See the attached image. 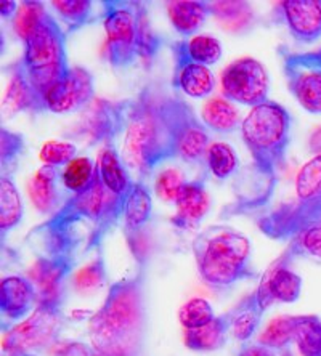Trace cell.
<instances>
[{
	"instance_id": "1",
	"label": "cell",
	"mask_w": 321,
	"mask_h": 356,
	"mask_svg": "<svg viewBox=\"0 0 321 356\" xmlns=\"http://www.w3.org/2000/svg\"><path fill=\"white\" fill-rule=\"evenodd\" d=\"M171 86L150 81L134 97L108 102L95 99L84 124L92 143H111L130 172L140 178L157 165L177 159L167 120V93Z\"/></svg>"
},
{
	"instance_id": "2",
	"label": "cell",
	"mask_w": 321,
	"mask_h": 356,
	"mask_svg": "<svg viewBox=\"0 0 321 356\" xmlns=\"http://www.w3.org/2000/svg\"><path fill=\"white\" fill-rule=\"evenodd\" d=\"M291 125L292 118L288 109L272 99L251 109L241 124V135L252 158L249 190L224 207L220 217L247 216L270 204L286 170Z\"/></svg>"
},
{
	"instance_id": "3",
	"label": "cell",
	"mask_w": 321,
	"mask_h": 356,
	"mask_svg": "<svg viewBox=\"0 0 321 356\" xmlns=\"http://www.w3.org/2000/svg\"><path fill=\"white\" fill-rule=\"evenodd\" d=\"M148 265L114 281L88 319L93 356H148Z\"/></svg>"
},
{
	"instance_id": "4",
	"label": "cell",
	"mask_w": 321,
	"mask_h": 356,
	"mask_svg": "<svg viewBox=\"0 0 321 356\" xmlns=\"http://www.w3.org/2000/svg\"><path fill=\"white\" fill-rule=\"evenodd\" d=\"M193 255L203 282L217 291L230 289L243 281L259 277L251 264L252 245L243 233L214 225L194 238Z\"/></svg>"
},
{
	"instance_id": "5",
	"label": "cell",
	"mask_w": 321,
	"mask_h": 356,
	"mask_svg": "<svg viewBox=\"0 0 321 356\" xmlns=\"http://www.w3.org/2000/svg\"><path fill=\"white\" fill-rule=\"evenodd\" d=\"M98 170V169H97ZM104 190L102 180L97 172L95 181L86 191L70 195L65 204L58 211L50 216L45 222L31 229L28 238H39L42 249L45 255L55 254H71L77 255L79 245L87 238H84L81 225L91 223L92 227L102 212Z\"/></svg>"
},
{
	"instance_id": "6",
	"label": "cell",
	"mask_w": 321,
	"mask_h": 356,
	"mask_svg": "<svg viewBox=\"0 0 321 356\" xmlns=\"http://www.w3.org/2000/svg\"><path fill=\"white\" fill-rule=\"evenodd\" d=\"M23 67L31 86L47 102V95L65 79L71 66L66 56V33L50 13L24 40Z\"/></svg>"
},
{
	"instance_id": "7",
	"label": "cell",
	"mask_w": 321,
	"mask_h": 356,
	"mask_svg": "<svg viewBox=\"0 0 321 356\" xmlns=\"http://www.w3.org/2000/svg\"><path fill=\"white\" fill-rule=\"evenodd\" d=\"M65 298L38 302L34 312L2 337L3 353L10 356L33 353L55 343L65 326Z\"/></svg>"
},
{
	"instance_id": "8",
	"label": "cell",
	"mask_w": 321,
	"mask_h": 356,
	"mask_svg": "<svg viewBox=\"0 0 321 356\" xmlns=\"http://www.w3.org/2000/svg\"><path fill=\"white\" fill-rule=\"evenodd\" d=\"M103 28L108 61L114 70H125L139 61V18L135 2L103 0Z\"/></svg>"
},
{
	"instance_id": "9",
	"label": "cell",
	"mask_w": 321,
	"mask_h": 356,
	"mask_svg": "<svg viewBox=\"0 0 321 356\" xmlns=\"http://www.w3.org/2000/svg\"><path fill=\"white\" fill-rule=\"evenodd\" d=\"M166 108L177 159L189 162V164L203 161L210 146L206 125L198 119L193 108L185 99L175 93V88L172 86L167 93Z\"/></svg>"
},
{
	"instance_id": "10",
	"label": "cell",
	"mask_w": 321,
	"mask_h": 356,
	"mask_svg": "<svg viewBox=\"0 0 321 356\" xmlns=\"http://www.w3.org/2000/svg\"><path fill=\"white\" fill-rule=\"evenodd\" d=\"M256 225L267 238L289 243L302 229L321 225V195L280 204L272 212L259 213Z\"/></svg>"
},
{
	"instance_id": "11",
	"label": "cell",
	"mask_w": 321,
	"mask_h": 356,
	"mask_svg": "<svg viewBox=\"0 0 321 356\" xmlns=\"http://www.w3.org/2000/svg\"><path fill=\"white\" fill-rule=\"evenodd\" d=\"M224 95L243 106H260L268 102L270 79L265 66L256 58L244 56L225 67L220 77Z\"/></svg>"
},
{
	"instance_id": "12",
	"label": "cell",
	"mask_w": 321,
	"mask_h": 356,
	"mask_svg": "<svg viewBox=\"0 0 321 356\" xmlns=\"http://www.w3.org/2000/svg\"><path fill=\"white\" fill-rule=\"evenodd\" d=\"M278 55L283 61V72L288 90L297 103L312 114H321V63L312 51L294 54L281 45Z\"/></svg>"
},
{
	"instance_id": "13",
	"label": "cell",
	"mask_w": 321,
	"mask_h": 356,
	"mask_svg": "<svg viewBox=\"0 0 321 356\" xmlns=\"http://www.w3.org/2000/svg\"><path fill=\"white\" fill-rule=\"evenodd\" d=\"M273 24L286 26L299 44H313L321 38V0H284L272 10Z\"/></svg>"
},
{
	"instance_id": "14",
	"label": "cell",
	"mask_w": 321,
	"mask_h": 356,
	"mask_svg": "<svg viewBox=\"0 0 321 356\" xmlns=\"http://www.w3.org/2000/svg\"><path fill=\"white\" fill-rule=\"evenodd\" d=\"M77 255H40L28 271V277L38 291V302L65 298V282L72 275Z\"/></svg>"
},
{
	"instance_id": "15",
	"label": "cell",
	"mask_w": 321,
	"mask_h": 356,
	"mask_svg": "<svg viewBox=\"0 0 321 356\" xmlns=\"http://www.w3.org/2000/svg\"><path fill=\"white\" fill-rule=\"evenodd\" d=\"M95 81L86 67L72 66L65 79L58 82L47 95L50 113L70 114L88 106L93 102Z\"/></svg>"
},
{
	"instance_id": "16",
	"label": "cell",
	"mask_w": 321,
	"mask_h": 356,
	"mask_svg": "<svg viewBox=\"0 0 321 356\" xmlns=\"http://www.w3.org/2000/svg\"><path fill=\"white\" fill-rule=\"evenodd\" d=\"M173 72L171 86L189 98H206L212 93L215 81L208 66L198 65L187 56L180 42L172 44Z\"/></svg>"
},
{
	"instance_id": "17",
	"label": "cell",
	"mask_w": 321,
	"mask_h": 356,
	"mask_svg": "<svg viewBox=\"0 0 321 356\" xmlns=\"http://www.w3.org/2000/svg\"><path fill=\"white\" fill-rule=\"evenodd\" d=\"M7 72L10 79L2 102L3 113L7 116H13V114L18 113L40 114L49 111L45 99L40 98L39 93L31 86L21 60L10 65L7 67Z\"/></svg>"
},
{
	"instance_id": "18",
	"label": "cell",
	"mask_w": 321,
	"mask_h": 356,
	"mask_svg": "<svg viewBox=\"0 0 321 356\" xmlns=\"http://www.w3.org/2000/svg\"><path fill=\"white\" fill-rule=\"evenodd\" d=\"M177 212L171 218V223L178 229H194L198 228L206 218L210 201L206 188V177L194 178L187 181L178 193L175 201Z\"/></svg>"
},
{
	"instance_id": "19",
	"label": "cell",
	"mask_w": 321,
	"mask_h": 356,
	"mask_svg": "<svg viewBox=\"0 0 321 356\" xmlns=\"http://www.w3.org/2000/svg\"><path fill=\"white\" fill-rule=\"evenodd\" d=\"M38 291L28 276H5L0 282V312L8 321H18L33 313Z\"/></svg>"
},
{
	"instance_id": "20",
	"label": "cell",
	"mask_w": 321,
	"mask_h": 356,
	"mask_svg": "<svg viewBox=\"0 0 321 356\" xmlns=\"http://www.w3.org/2000/svg\"><path fill=\"white\" fill-rule=\"evenodd\" d=\"M236 316V310L231 308L224 315L215 316L212 321L196 329H185L183 342L185 347L193 352H217L228 342V334L231 332Z\"/></svg>"
},
{
	"instance_id": "21",
	"label": "cell",
	"mask_w": 321,
	"mask_h": 356,
	"mask_svg": "<svg viewBox=\"0 0 321 356\" xmlns=\"http://www.w3.org/2000/svg\"><path fill=\"white\" fill-rule=\"evenodd\" d=\"M58 180H61V174L52 165H42L29 180V197L40 213L54 216L68 199H63Z\"/></svg>"
},
{
	"instance_id": "22",
	"label": "cell",
	"mask_w": 321,
	"mask_h": 356,
	"mask_svg": "<svg viewBox=\"0 0 321 356\" xmlns=\"http://www.w3.org/2000/svg\"><path fill=\"white\" fill-rule=\"evenodd\" d=\"M152 213V201L150 190L141 180L134 181L132 190L129 193L127 204H125L124 216V234L125 241H132L145 236Z\"/></svg>"
},
{
	"instance_id": "23",
	"label": "cell",
	"mask_w": 321,
	"mask_h": 356,
	"mask_svg": "<svg viewBox=\"0 0 321 356\" xmlns=\"http://www.w3.org/2000/svg\"><path fill=\"white\" fill-rule=\"evenodd\" d=\"M97 169L104 190L113 195H129L134 186V180L129 175L127 165L120 159V154L114 145L107 143L100 149L97 158Z\"/></svg>"
},
{
	"instance_id": "24",
	"label": "cell",
	"mask_w": 321,
	"mask_h": 356,
	"mask_svg": "<svg viewBox=\"0 0 321 356\" xmlns=\"http://www.w3.org/2000/svg\"><path fill=\"white\" fill-rule=\"evenodd\" d=\"M167 17L180 35L196 34L210 17L209 3L204 0H173L167 3Z\"/></svg>"
},
{
	"instance_id": "25",
	"label": "cell",
	"mask_w": 321,
	"mask_h": 356,
	"mask_svg": "<svg viewBox=\"0 0 321 356\" xmlns=\"http://www.w3.org/2000/svg\"><path fill=\"white\" fill-rule=\"evenodd\" d=\"M260 282H264L275 302L294 303L301 297L302 277L289 270V266L272 264L270 268L260 277Z\"/></svg>"
},
{
	"instance_id": "26",
	"label": "cell",
	"mask_w": 321,
	"mask_h": 356,
	"mask_svg": "<svg viewBox=\"0 0 321 356\" xmlns=\"http://www.w3.org/2000/svg\"><path fill=\"white\" fill-rule=\"evenodd\" d=\"M203 124L215 134H231L241 129L240 113L228 99L210 98L201 109Z\"/></svg>"
},
{
	"instance_id": "27",
	"label": "cell",
	"mask_w": 321,
	"mask_h": 356,
	"mask_svg": "<svg viewBox=\"0 0 321 356\" xmlns=\"http://www.w3.org/2000/svg\"><path fill=\"white\" fill-rule=\"evenodd\" d=\"M23 220V201L13 178L2 175L0 178V232L2 239L18 227Z\"/></svg>"
},
{
	"instance_id": "28",
	"label": "cell",
	"mask_w": 321,
	"mask_h": 356,
	"mask_svg": "<svg viewBox=\"0 0 321 356\" xmlns=\"http://www.w3.org/2000/svg\"><path fill=\"white\" fill-rule=\"evenodd\" d=\"M308 257L321 260V225L305 228L289 241L288 249L273 264L288 266L292 260Z\"/></svg>"
},
{
	"instance_id": "29",
	"label": "cell",
	"mask_w": 321,
	"mask_h": 356,
	"mask_svg": "<svg viewBox=\"0 0 321 356\" xmlns=\"http://www.w3.org/2000/svg\"><path fill=\"white\" fill-rule=\"evenodd\" d=\"M308 318V315H284L280 318L272 319L265 327V331L260 334L257 342L270 347L273 350H284L289 345L294 343L297 329Z\"/></svg>"
},
{
	"instance_id": "30",
	"label": "cell",
	"mask_w": 321,
	"mask_h": 356,
	"mask_svg": "<svg viewBox=\"0 0 321 356\" xmlns=\"http://www.w3.org/2000/svg\"><path fill=\"white\" fill-rule=\"evenodd\" d=\"M210 17H214L225 29L240 33L254 19L252 7L243 0H227V2H208Z\"/></svg>"
},
{
	"instance_id": "31",
	"label": "cell",
	"mask_w": 321,
	"mask_h": 356,
	"mask_svg": "<svg viewBox=\"0 0 321 356\" xmlns=\"http://www.w3.org/2000/svg\"><path fill=\"white\" fill-rule=\"evenodd\" d=\"M108 282V268L103 249L95 254V259L71 276V287L77 294L88 296L103 289Z\"/></svg>"
},
{
	"instance_id": "32",
	"label": "cell",
	"mask_w": 321,
	"mask_h": 356,
	"mask_svg": "<svg viewBox=\"0 0 321 356\" xmlns=\"http://www.w3.org/2000/svg\"><path fill=\"white\" fill-rule=\"evenodd\" d=\"M235 310L236 316L233 326H231V334L240 342H247L259 329L265 310L259 305V302L256 300V297L252 294L247 296L244 300H241L235 307Z\"/></svg>"
},
{
	"instance_id": "33",
	"label": "cell",
	"mask_w": 321,
	"mask_h": 356,
	"mask_svg": "<svg viewBox=\"0 0 321 356\" xmlns=\"http://www.w3.org/2000/svg\"><path fill=\"white\" fill-rule=\"evenodd\" d=\"M97 172V162H93L91 158H86V156L76 158L61 172L63 188L70 195H77V193L86 191L87 188L92 186Z\"/></svg>"
},
{
	"instance_id": "34",
	"label": "cell",
	"mask_w": 321,
	"mask_h": 356,
	"mask_svg": "<svg viewBox=\"0 0 321 356\" xmlns=\"http://www.w3.org/2000/svg\"><path fill=\"white\" fill-rule=\"evenodd\" d=\"M52 7L58 13V18L66 24V34L76 33L95 18L91 0H54Z\"/></svg>"
},
{
	"instance_id": "35",
	"label": "cell",
	"mask_w": 321,
	"mask_h": 356,
	"mask_svg": "<svg viewBox=\"0 0 321 356\" xmlns=\"http://www.w3.org/2000/svg\"><path fill=\"white\" fill-rule=\"evenodd\" d=\"M135 8L139 18V60L145 65H151L161 49L162 39L152 29L146 3L135 2Z\"/></svg>"
},
{
	"instance_id": "36",
	"label": "cell",
	"mask_w": 321,
	"mask_h": 356,
	"mask_svg": "<svg viewBox=\"0 0 321 356\" xmlns=\"http://www.w3.org/2000/svg\"><path fill=\"white\" fill-rule=\"evenodd\" d=\"M187 56L203 66H210L222 58V44L212 35H194L188 40H180Z\"/></svg>"
},
{
	"instance_id": "37",
	"label": "cell",
	"mask_w": 321,
	"mask_h": 356,
	"mask_svg": "<svg viewBox=\"0 0 321 356\" xmlns=\"http://www.w3.org/2000/svg\"><path fill=\"white\" fill-rule=\"evenodd\" d=\"M206 164L212 177L217 180H227L238 169V158L230 145L215 141L208 149Z\"/></svg>"
},
{
	"instance_id": "38",
	"label": "cell",
	"mask_w": 321,
	"mask_h": 356,
	"mask_svg": "<svg viewBox=\"0 0 321 356\" xmlns=\"http://www.w3.org/2000/svg\"><path fill=\"white\" fill-rule=\"evenodd\" d=\"M47 13L49 12H47L42 2H36V0L21 2L17 17L13 19V28L18 38L23 39V42L28 39L40 24V21L45 18Z\"/></svg>"
},
{
	"instance_id": "39",
	"label": "cell",
	"mask_w": 321,
	"mask_h": 356,
	"mask_svg": "<svg viewBox=\"0 0 321 356\" xmlns=\"http://www.w3.org/2000/svg\"><path fill=\"white\" fill-rule=\"evenodd\" d=\"M294 343L302 356H321V318L308 315L299 326Z\"/></svg>"
},
{
	"instance_id": "40",
	"label": "cell",
	"mask_w": 321,
	"mask_h": 356,
	"mask_svg": "<svg viewBox=\"0 0 321 356\" xmlns=\"http://www.w3.org/2000/svg\"><path fill=\"white\" fill-rule=\"evenodd\" d=\"M215 318L214 308L206 298L194 297L183 303L178 310V321L185 329L201 327Z\"/></svg>"
},
{
	"instance_id": "41",
	"label": "cell",
	"mask_w": 321,
	"mask_h": 356,
	"mask_svg": "<svg viewBox=\"0 0 321 356\" xmlns=\"http://www.w3.org/2000/svg\"><path fill=\"white\" fill-rule=\"evenodd\" d=\"M297 199H310L321 195V154L302 165L296 177Z\"/></svg>"
},
{
	"instance_id": "42",
	"label": "cell",
	"mask_w": 321,
	"mask_h": 356,
	"mask_svg": "<svg viewBox=\"0 0 321 356\" xmlns=\"http://www.w3.org/2000/svg\"><path fill=\"white\" fill-rule=\"evenodd\" d=\"M39 158L44 162V165H52L58 169V167L68 165L77 158V148L70 141L49 140L42 145Z\"/></svg>"
},
{
	"instance_id": "43",
	"label": "cell",
	"mask_w": 321,
	"mask_h": 356,
	"mask_svg": "<svg viewBox=\"0 0 321 356\" xmlns=\"http://www.w3.org/2000/svg\"><path fill=\"white\" fill-rule=\"evenodd\" d=\"M26 151V141L21 134L12 132V130H0V162L2 170L10 169L18 162Z\"/></svg>"
},
{
	"instance_id": "44",
	"label": "cell",
	"mask_w": 321,
	"mask_h": 356,
	"mask_svg": "<svg viewBox=\"0 0 321 356\" xmlns=\"http://www.w3.org/2000/svg\"><path fill=\"white\" fill-rule=\"evenodd\" d=\"M185 183L187 181L183 180L180 172L167 169L157 175L156 183H155V191L157 197L162 199L164 202H175L178 197V193H180Z\"/></svg>"
},
{
	"instance_id": "45",
	"label": "cell",
	"mask_w": 321,
	"mask_h": 356,
	"mask_svg": "<svg viewBox=\"0 0 321 356\" xmlns=\"http://www.w3.org/2000/svg\"><path fill=\"white\" fill-rule=\"evenodd\" d=\"M58 356H93V352L88 343L65 342L58 347Z\"/></svg>"
},
{
	"instance_id": "46",
	"label": "cell",
	"mask_w": 321,
	"mask_h": 356,
	"mask_svg": "<svg viewBox=\"0 0 321 356\" xmlns=\"http://www.w3.org/2000/svg\"><path fill=\"white\" fill-rule=\"evenodd\" d=\"M238 356H280L276 350H273L270 347H265L259 342H252V343H246L243 348L240 350Z\"/></svg>"
},
{
	"instance_id": "47",
	"label": "cell",
	"mask_w": 321,
	"mask_h": 356,
	"mask_svg": "<svg viewBox=\"0 0 321 356\" xmlns=\"http://www.w3.org/2000/svg\"><path fill=\"white\" fill-rule=\"evenodd\" d=\"M19 5L15 0H2L0 2V15H2L3 19H15L18 13Z\"/></svg>"
},
{
	"instance_id": "48",
	"label": "cell",
	"mask_w": 321,
	"mask_h": 356,
	"mask_svg": "<svg viewBox=\"0 0 321 356\" xmlns=\"http://www.w3.org/2000/svg\"><path fill=\"white\" fill-rule=\"evenodd\" d=\"M308 149L315 154H321V127H318L308 138Z\"/></svg>"
},
{
	"instance_id": "49",
	"label": "cell",
	"mask_w": 321,
	"mask_h": 356,
	"mask_svg": "<svg viewBox=\"0 0 321 356\" xmlns=\"http://www.w3.org/2000/svg\"><path fill=\"white\" fill-rule=\"evenodd\" d=\"M280 356H294V355L291 353V350H289V348H284V350H281Z\"/></svg>"
},
{
	"instance_id": "50",
	"label": "cell",
	"mask_w": 321,
	"mask_h": 356,
	"mask_svg": "<svg viewBox=\"0 0 321 356\" xmlns=\"http://www.w3.org/2000/svg\"><path fill=\"white\" fill-rule=\"evenodd\" d=\"M312 54H313V56H315V58H317L320 63H321V55L318 54V51H312Z\"/></svg>"
},
{
	"instance_id": "51",
	"label": "cell",
	"mask_w": 321,
	"mask_h": 356,
	"mask_svg": "<svg viewBox=\"0 0 321 356\" xmlns=\"http://www.w3.org/2000/svg\"><path fill=\"white\" fill-rule=\"evenodd\" d=\"M17 356H36V355H33V353H24V355H17Z\"/></svg>"
},
{
	"instance_id": "52",
	"label": "cell",
	"mask_w": 321,
	"mask_h": 356,
	"mask_svg": "<svg viewBox=\"0 0 321 356\" xmlns=\"http://www.w3.org/2000/svg\"><path fill=\"white\" fill-rule=\"evenodd\" d=\"M317 51H318V54H320V55H321V49H320V50H317Z\"/></svg>"
}]
</instances>
